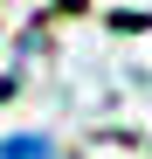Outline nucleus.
Wrapping results in <instances>:
<instances>
[{"mask_svg":"<svg viewBox=\"0 0 152 159\" xmlns=\"http://www.w3.org/2000/svg\"><path fill=\"white\" fill-rule=\"evenodd\" d=\"M0 159H56V152H48V139H7Z\"/></svg>","mask_w":152,"mask_h":159,"instance_id":"obj_1","label":"nucleus"}]
</instances>
